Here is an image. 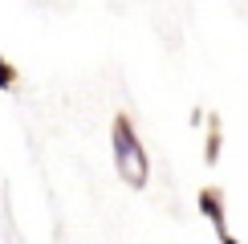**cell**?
Here are the masks:
<instances>
[{"instance_id":"6da1fadb","label":"cell","mask_w":248,"mask_h":244,"mask_svg":"<svg viewBox=\"0 0 248 244\" xmlns=\"http://www.w3.org/2000/svg\"><path fill=\"white\" fill-rule=\"evenodd\" d=\"M110 138H114V167L122 183H130V187H147L151 179V159H147V147H142L139 130H134L130 114L122 110V114H114V122H110Z\"/></svg>"},{"instance_id":"7a4b0ae2","label":"cell","mask_w":248,"mask_h":244,"mask_svg":"<svg viewBox=\"0 0 248 244\" xmlns=\"http://www.w3.org/2000/svg\"><path fill=\"white\" fill-rule=\"evenodd\" d=\"M195 208H200V216L212 220V228H228V216H224V191L220 187H203L200 199H195Z\"/></svg>"},{"instance_id":"3957f363","label":"cell","mask_w":248,"mask_h":244,"mask_svg":"<svg viewBox=\"0 0 248 244\" xmlns=\"http://www.w3.org/2000/svg\"><path fill=\"white\" fill-rule=\"evenodd\" d=\"M224 151V130H220V114H208V135H203V163L216 167Z\"/></svg>"},{"instance_id":"277c9868","label":"cell","mask_w":248,"mask_h":244,"mask_svg":"<svg viewBox=\"0 0 248 244\" xmlns=\"http://www.w3.org/2000/svg\"><path fill=\"white\" fill-rule=\"evenodd\" d=\"M0 90H8V94L20 90V74H16V65L8 57H0Z\"/></svg>"},{"instance_id":"5b68a950","label":"cell","mask_w":248,"mask_h":244,"mask_svg":"<svg viewBox=\"0 0 248 244\" xmlns=\"http://www.w3.org/2000/svg\"><path fill=\"white\" fill-rule=\"evenodd\" d=\"M216 240H220V244H240V240H236L228 228H216Z\"/></svg>"}]
</instances>
